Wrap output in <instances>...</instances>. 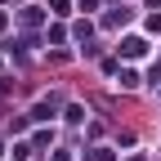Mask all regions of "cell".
<instances>
[{
    "instance_id": "obj_1",
    "label": "cell",
    "mask_w": 161,
    "mask_h": 161,
    "mask_svg": "<svg viewBox=\"0 0 161 161\" xmlns=\"http://www.w3.org/2000/svg\"><path fill=\"white\" fill-rule=\"evenodd\" d=\"M125 54H130V58H139V54H143V40L130 36V40H125Z\"/></svg>"
}]
</instances>
